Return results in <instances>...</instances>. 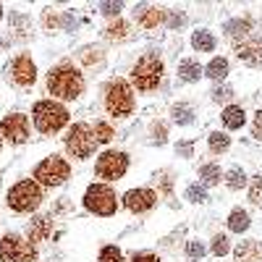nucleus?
<instances>
[{
	"instance_id": "nucleus-28",
	"label": "nucleus",
	"mask_w": 262,
	"mask_h": 262,
	"mask_svg": "<svg viewBox=\"0 0 262 262\" xmlns=\"http://www.w3.org/2000/svg\"><path fill=\"white\" fill-rule=\"evenodd\" d=\"M226 184H228V189H242L244 184H247V173L242 170V168H231L228 173H226Z\"/></svg>"
},
{
	"instance_id": "nucleus-3",
	"label": "nucleus",
	"mask_w": 262,
	"mask_h": 262,
	"mask_svg": "<svg viewBox=\"0 0 262 262\" xmlns=\"http://www.w3.org/2000/svg\"><path fill=\"white\" fill-rule=\"evenodd\" d=\"M163 79V60L155 55V53H147L137 60V66L131 69V81L137 84V90L142 92H149L155 90Z\"/></svg>"
},
{
	"instance_id": "nucleus-38",
	"label": "nucleus",
	"mask_w": 262,
	"mask_h": 262,
	"mask_svg": "<svg viewBox=\"0 0 262 262\" xmlns=\"http://www.w3.org/2000/svg\"><path fill=\"white\" fill-rule=\"evenodd\" d=\"M152 137H155L158 144L165 142V123H152Z\"/></svg>"
},
{
	"instance_id": "nucleus-20",
	"label": "nucleus",
	"mask_w": 262,
	"mask_h": 262,
	"mask_svg": "<svg viewBox=\"0 0 262 262\" xmlns=\"http://www.w3.org/2000/svg\"><path fill=\"white\" fill-rule=\"evenodd\" d=\"M102 37L107 39V42H123L126 37H128V24L126 21H113L111 27H105V32H102Z\"/></svg>"
},
{
	"instance_id": "nucleus-27",
	"label": "nucleus",
	"mask_w": 262,
	"mask_h": 262,
	"mask_svg": "<svg viewBox=\"0 0 262 262\" xmlns=\"http://www.w3.org/2000/svg\"><path fill=\"white\" fill-rule=\"evenodd\" d=\"M200 179H202L207 186L217 184V181H221V168H217L215 163H207V165H202V168H200Z\"/></svg>"
},
{
	"instance_id": "nucleus-43",
	"label": "nucleus",
	"mask_w": 262,
	"mask_h": 262,
	"mask_svg": "<svg viewBox=\"0 0 262 262\" xmlns=\"http://www.w3.org/2000/svg\"><path fill=\"white\" fill-rule=\"evenodd\" d=\"M179 152L189 158V155H191V144H189V142H186V144H179Z\"/></svg>"
},
{
	"instance_id": "nucleus-41",
	"label": "nucleus",
	"mask_w": 262,
	"mask_h": 262,
	"mask_svg": "<svg viewBox=\"0 0 262 262\" xmlns=\"http://www.w3.org/2000/svg\"><path fill=\"white\" fill-rule=\"evenodd\" d=\"M58 21H60V13H53V8L45 11V27H58Z\"/></svg>"
},
{
	"instance_id": "nucleus-13",
	"label": "nucleus",
	"mask_w": 262,
	"mask_h": 262,
	"mask_svg": "<svg viewBox=\"0 0 262 262\" xmlns=\"http://www.w3.org/2000/svg\"><path fill=\"white\" fill-rule=\"evenodd\" d=\"M155 202H158V194L152 191V189H131V191H126V196H123V205H126L131 212H147Z\"/></svg>"
},
{
	"instance_id": "nucleus-42",
	"label": "nucleus",
	"mask_w": 262,
	"mask_h": 262,
	"mask_svg": "<svg viewBox=\"0 0 262 262\" xmlns=\"http://www.w3.org/2000/svg\"><path fill=\"white\" fill-rule=\"evenodd\" d=\"M131 262H160L155 254H149V252H142V254H134L131 257Z\"/></svg>"
},
{
	"instance_id": "nucleus-12",
	"label": "nucleus",
	"mask_w": 262,
	"mask_h": 262,
	"mask_svg": "<svg viewBox=\"0 0 262 262\" xmlns=\"http://www.w3.org/2000/svg\"><path fill=\"white\" fill-rule=\"evenodd\" d=\"M11 79L18 84V86H29L34 84L37 79V66L29 55H18L13 63H11Z\"/></svg>"
},
{
	"instance_id": "nucleus-21",
	"label": "nucleus",
	"mask_w": 262,
	"mask_h": 262,
	"mask_svg": "<svg viewBox=\"0 0 262 262\" xmlns=\"http://www.w3.org/2000/svg\"><path fill=\"white\" fill-rule=\"evenodd\" d=\"M191 45H194V50H200V53H212L215 50V37L210 32H194Z\"/></svg>"
},
{
	"instance_id": "nucleus-24",
	"label": "nucleus",
	"mask_w": 262,
	"mask_h": 262,
	"mask_svg": "<svg viewBox=\"0 0 262 262\" xmlns=\"http://www.w3.org/2000/svg\"><path fill=\"white\" fill-rule=\"evenodd\" d=\"M200 74H202V66L196 63V60H184L179 66V76L184 81H196V79H200Z\"/></svg>"
},
{
	"instance_id": "nucleus-4",
	"label": "nucleus",
	"mask_w": 262,
	"mask_h": 262,
	"mask_svg": "<svg viewBox=\"0 0 262 262\" xmlns=\"http://www.w3.org/2000/svg\"><path fill=\"white\" fill-rule=\"evenodd\" d=\"M105 107L116 118L131 116V111H134V92H131V86L123 79H113L105 86Z\"/></svg>"
},
{
	"instance_id": "nucleus-22",
	"label": "nucleus",
	"mask_w": 262,
	"mask_h": 262,
	"mask_svg": "<svg viewBox=\"0 0 262 262\" xmlns=\"http://www.w3.org/2000/svg\"><path fill=\"white\" fill-rule=\"evenodd\" d=\"M228 228H231L233 233L247 231V228H249V215H247L244 210H233V212L228 215Z\"/></svg>"
},
{
	"instance_id": "nucleus-18",
	"label": "nucleus",
	"mask_w": 262,
	"mask_h": 262,
	"mask_svg": "<svg viewBox=\"0 0 262 262\" xmlns=\"http://www.w3.org/2000/svg\"><path fill=\"white\" fill-rule=\"evenodd\" d=\"M249 29H252V24L247 18H236V21H228L226 24V37L228 39H247L249 37Z\"/></svg>"
},
{
	"instance_id": "nucleus-10",
	"label": "nucleus",
	"mask_w": 262,
	"mask_h": 262,
	"mask_svg": "<svg viewBox=\"0 0 262 262\" xmlns=\"http://www.w3.org/2000/svg\"><path fill=\"white\" fill-rule=\"evenodd\" d=\"M97 176L105 179V181H118L123 173L128 170V158L123 155V152H113V149H107L102 152V155L97 158Z\"/></svg>"
},
{
	"instance_id": "nucleus-11",
	"label": "nucleus",
	"mask_w": 262,
	"mask_h": 262,
	"mask_svg": "<svg viewBox=\"0 0 262 262\" xmlns=\"http://www.w3.org/2000/svg\"><path fill=\"white\" fill-rule=\"evenodd\" d=\"M0 131H3V137L11 142V144H24L29 139V118L21 116V113H11L3 118L0 123Z\"/></svg>"
},
{
	"instance_id": "nucleus-6",
	"label": "nucleus",
	"mask_w": 262,
	"mask_h": 262,
	"mask_svg": "<svg viewBox=\"0 0 262 262\" xmlns=\"http://www.w3.org/2000/svg\"><path fill=\"white\" fill-rule=\"evenodd\" d=\"M84 207L90 212H95V215H113L118 210L116 191L107 184H92L84 194Z\"/></svg>"
},
{
	"instance_id": "nucleus-29",
	"label": "nucleus",
	"mask_w": 262,
	"mask_h": 262,
	"mask_svg": "<svg viewBox=\"0 0 262 262\" xmlns=\"http://www.w3.org/2000/svg\"><path fill=\"white\" fill-rule=\"evenodd\" d=\"M173 118H176V123H181V126H186V123H191L194 121V113H191V107L189 105H176L173 107Z\"/></svg>"
},
{
	"instance_id": "nucleus-35",
	"label": "nucleus",
	"mask_w": 262,
	"mask_h": 262,
	"mask_svg": "<svg viewBox=\"0 0 262 262\" xmlns=\"http://www.w3.org/2000/svg\"><path fill=\"white\" fill-rule=\"evenodd\" d=\"M231 97H233L231 86H217V90H212V100H215V102H228Z\"/></svg>"
},
{
	"instance_id": "nucleus-33",
	"label": "nucleus",
	"mask_w": 262,
	"mask_h": 262,
	"mask_svg": "<svg viewBox=\"0 0 262 262\" xmlns=\"http://www.w3.org/2000/svg\"><path fill=\"white\" fill-rule=\"evenodd\" d=\"M249 200L262 207V176H257V179L252 181V186H249Z\"/></svg>"
},
{
	"instance_id": "nucleus-30",
	"label": "nucleus",
	"mask_w": 262,
	"mask_h": 262,
	"mask_svg": "<svg viewBox=\"0 0 262 262\" xmlns=\"http://www.w3.org/2000/svg\"><path fill=\"white\" fill-rule=\"evenodd\" d=\"M231 144V139L226 134H221V131H215V134H210V149L212 152H226Z\"/></svg>"
},
{
	"instance_id": "nucleus-40",
	"label": "nucleus",
	"mask_w": 262,
	"mask_h": 262,
	"mask_svg": "<svg viewBox=\"0 0 262 262\" xmlns=\"http://www.w3.org/2000/svg\"><path fill=\"white\" fill-rule=\"evenodd\" d=\"M155 181H160L163 191H165V194H170V176H168V170H163L160 176H155Z\"/></svg>"
},
{
	"instance_id": "nucleus-5",
	"label": "nucleus",
	"mask_w": 262,
	"mask_h": 262,
	"mask_svg": "<svg viewBox=\"0 0 262 262\" xmlns=\"http://www.w3.org/2000/svg\"><path fill=\"white\" fill-rule=\"evenodd\" d=\"M42 202V189L37 181L32 179H24V181H18L11 191H8V207L16 210V212H32L37 210Z\"/></svg>"
},
{
	"instance_id": "nucleus-9",
	"label": "nucleus",
	"mask_w": 262,
	"mask_h": 262,
	"mask_svg": "<svg viewBox=\"0 0 262 262\" xmlns=\"http://www.w3.org/2000/svg\"><path fill=\"white\" fill-rule=\"evenodd\" d=\"M37 252L29 242L16 233H6L0 238V262H34Z\"/></svg>"
},
{
	"instance_id": "nucleus-37",
	"label": "nucleus",
	"mask_w": 262,
	"mask_h": 262,
	"mask_svg": "<svg viewBox=\"0 0 262 262\" xmlns=\"http://www.w3.org/2000/svg\"><path fill=\"white\" fill-rule=\"evenodd\" d=\"M123 8V3H100V11L105 16H118V11Z\"/></svg>"
},
{
	"instance_id": "nucleus-31",
	"label": "nucleus",
	"mask_w": 262,
	"mask_h": 262,
	"mask_svg": "<svg viewBox=\"0 0 262 262\" xmlns=\"http://www.w3.org/2000/svg\"><path fill=\"white\" fill-rule=\"evenodd\" d=\"M100 262H123V254L118 247H105L100 252Z\"/></svg>"
},
{
	"instance_id": "nucleus-32",
	"label": "nucleus",
	"mask_w": 262,
	"mask_h": 262,
	"mask_svg": "<svg viewBox=\"0 0 262 262\" xmlns=\"http://www.w3.org/2000/svg\"><path fill=\"white\" fill-rule=\"evenodd\" d=\"M228 249H231V244H228L226 236H215V238H212V254H215V257L228 254Z\"/></svg>"
},
{
	"instance_id": "nucleus-25",
	"label": "nucleus",
	"mask_w": 262,
	"mask_h": 262,
	"mask_svg": "<svg viewBox=\"0 0 262 262\" xmlns=\"http://www.w3.org/2000/svg\"><path fill=\"white\" fill-rule=\"evenodd\" d=\"M79 60L84 63V66H100L102 60H105V55H102V50L100 48H81V53H79Z\"/></svg>"
},
{
	"instance_id": "nucleus-19",
	"label": "nucleus",
	"mask_w": 262,
	"mask_h": 262,
	"mask_svg": "<svg viewBox=\"0 0 262 262\" xmlns=\"http://www.w3.org/2000/svg\"><path fill=\"white\" fill-rule=\"evenodd\" d=\"M244 121H247V116H244V111H242L238 105H228L226 111H223V123H226V128H242Z\"/></svg>"
},
{
	"instance_id": "nucleus-15",
	"label": "nucleus",
	"mask_w": 262,
	"mask_h": 262,
	"mask_svg": "<svg viewBox=\"0 0 262 262\" xmlns=\"http://www.w3.org/2000/svg\"><path fill=\"white\" fill-rule=\"evenodd\" d=\"M27 233H29V242H45V238L53 233V217L50 215H37L29 223Z\"/></svg>"
},
{
	"instance_id": "nucleus-16",
	"label": "nucleus",
	"mask_w": 262,
	"mask_h": 262,
	"mask_svg": "<svg viewBox=\"0 0 262 262\" xmlns=\"http://www.w3.org/2000/svg\"><path fill=\"white\" fill-rule=\"evenodd\" d=\"M165 18H168V11L155 8V6H144V8L137 11V21H139L144 29H155L158 24H163Z\"/></svg>"
},
{
	"instance_id": "nucleus-39",
	"label": "nucleus",
	"mask_w": 262,
	"mask_h": 262,
	"mask_svg": "<svg viewBox=\"0 0 262 262\" xmlns=\"http://www.w3.org/2000/svg\"><path fill=\"white\" fill-rule=\"evenodd\" d=\"M252 134H254L257 139H262V111L254 116V123H252Z\"/></svg>"
},
{
	"instance_id": "nucleus-26",
	"label": "nucleus",
	"mask_w": 262,
	"mask_h": 262,
	"mask_svg": "<svg viewBox=\"0 0 262 262\" xmlns=\"http://www.w3.org/2000/svg\"><path fill=\"white\" fill-rule=\"evenodd\" d=\"M92 137H95V142H102V144H105V142H111V139L116 137V131H113V126L107 123V121H97Z\"/></svg>"
},
{
	"instance_id": "nucleus-36",
	"label": "nucleus",
	"mask_w": 262,
	"mask_h": 262,
	"mask_svg": "<svg viewBox=\"0 0 262 262\" xmlns=\"http://www.w3.org/2000/svg\"><path fill=\"white\" fill-rule=\"evenodd\" d=\"M186 254H189L191 259H196V257L205 254V247H202L200 242H189V244H186Z\"/></svg>"
},
{
	"instance_id": "nucleus-44",
	"label": "nucleus",
	"mask_w": 262,
	"mask_h": 262,
	"mask_svg": "<svg viewBox=\"0 0 262 262\" xmlns=\"http://www.w3.org/2000/svg\"><path fill=\"white\" fill-rule=\"evenodd\" d=\"M179 24H184V16L179 13V16H170V27H179Z\"/></svg>"
},
{
	"instance_id": "nucleus-14",
	"label": "nucleus",
	"mask_w": 262,
	"mask_h": 262,
	"mask_svg": "<svg viewBox=\"0 0 262 262\" xmlns=\"http://www.w3.org/2000/svg\"><path fill=\"white\" fill-rule=\"evenodd\" d=\"M236 55L247 66H259L262 63V37H247L236 42Z\"/></svg>"
},
{
	"instance_id": "nucleus-17",
	"label": "nucleus",
	"mask_w": 262,
	"mask_h": 262,
	"mask_svg": "<svg viewBox=\"0 0 262 262\" xmlns=\"http://www.w3.org/2000/svg\"><path fill=\"white\" fill-rule=\"evenodd\" d=\"M236 262H262V247L259 242L249 238V242H242L236 249Z\"/></svg>"
},
{
	"instance_id": "nucleus-8",
	"label": "nucleus",
	"mask_w": 262,
	"mask_h": 262,
	"mask_svg": "<svg viewBox=\"0 0 262 262\" xmlns=\"http://www.w3.org/2000/svg\"><path fill=\"white\" fill-rule=\"evenodd\" d=\"M69 176H71V165L66 163L63 158H58V155L42 160V163L34 168V179H37V184H42V186H60Z\"/></svg>"
},
{
	"instance_id": "nucleus-2",
	"label": "nucleus",
	"mask_w": 262,
	"mask_h": 262,
	"mask_svg": "<svg viewBox=\"0 0 262 262\" xmlns=\"http://www.w3.org/2000/svg\"><path fill=\"white\" fill-rule=\"evenodd\" d=\"M32 116H34V126L42 134H55V131H60L69 123V111L63 105H58L55 100H39L34 105Z\"/></svg>"
},
{
	"instance_id": "nucleus-1",
	"label": "nucleus",
	"mask_w": 262,
	"mask_h": 262,
	"mask_svg": "<svg viewBox=\"0 0 262 262\" xmlns=\"http://www.w3.org/2000/svg\"><path fill=\"white\" fill-rule=\"evenodd\" d=\"M48 90L58 100H76L84 92V76L71 63H60L48 74Z\"/></svg>"
},
{
	"instance_id": "nucleus-45",
	"label": "nucleus",
	"mask_w": 262,
	"mask_h": 262,
	"mask_svg": "<svg viewBox=\"0 0 262 262\" xmlns=\"http://www.w3.org/2000/svg\"><path fill=\"white\" fill-rule=\"evenodd\" d=\"M0 18H3V8H0Z\"/></svg>"
},
{
	"instance_id": "nucleus-23",
	"label": "nucleus",
	"mask_w": 262,
	"mask_h": 262,
	"mask_svg": "<svg viewBox=\"0 0 262 262\" xmlns=\"http://www.w3.org/2000/svg\"><path fill=\"white\" fill-rule=\"evenodd\" d=\"M205 74L210 76V79H226V74H228V60L226 58H212L210 60V66L205 69Z\"/></svg>"
},
{
	"instance_id": "nucleus-7",
	"label": "nucleus",
	"mask_w": 262,
	"mask_h": 262,
	"mask_svg": "<svg viewBox=\"0 0 262 262\" xmlns=\"http://www.w3.org/2000/svg\"><path fill=\"white\" fill-rule=\"evenodd\" d=\"M95 137H92V128L86 123H74L69 128V134H66V149H69V155L76 158V160H84L90 158L95 152Z\"/></svg>"
},
{
	"instance_id": "nucleus-34",
	"label": "nucleus",
	"mask_w": 262,
	"mask_h": 262,
	"mask_svg": "<svg viewBox=\"0 0 262 262\" xmlns=\"http://www.w3.org/2000/svg\"><path fill=\"white\" fill-rule=\"evenodd\" d=\"M186 200H191V202H205L207 200V191H205V186H189L186 189Z\"/></svg>"
}]
</instances>
